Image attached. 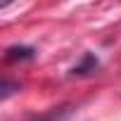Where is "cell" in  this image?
<instances>
[{
  "mask_svg": "<svg viewBox=\"0 0 121 121\" xmlns=\"http://www.w3.org/2000/svg\"><path fill=\"white\" fill-rule=\"evenodd\" d=\"M14 90H19V83H12V81H5L3 83V93H0V97H3V100H7Z\"/></svg>",
  "mask_w": 121,
  "mask_h": 121,
  "instance_id": "cell-3",
  "label": "cell"
},
{
  "mask_svg": "<svg viewBox=\"0 0 121 121\" xmlns=\"http://www.w3.org/2000/svg\"><path fill=\"white\" fill-rule=\"evenodd\" d=\"M36 57V50L29 45H12L5 50V59L7 62H31Z\"/></svg>",
  "mask_w": 121,
  "mask_h": 121,
  "instance_id": "cell-2",
  "label": "cell"
},
{
  "mask_svg": "<svg viewBox=\"0 0 121 121\" xmlns=\"http://www.w3.org/2000/svg\"><path fill=\"white\" fill-rule=\"evenodd\" d=\"M10 3H12V0H0V7H3V10H5V7H7Z\"/></svg>",
  "mask_w": 121,
  "mask_h": 121,
  "instance_id": "cell-4",
  "label": "cell"
},
{
  "mask_svg": "<svg viewBox=\"0 0 121 121\" xmlns=\"http://www.w3.org/2000/svg\"><path fill=\"white\" fill-rule=\"evenodd\" d=\"M97 69H100V59H97L93 52H86V55L81 57V62L69 71V76H76V78H81V76H93Z\"/></svg>",
  "mask_w": 121,
  "mask_h": 121,
  "instance_id": "cell-1",
  "label": "cell"
}]
</instances>
